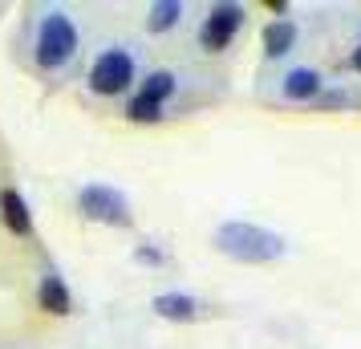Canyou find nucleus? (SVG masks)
<instances>
[{
  "label": "nucleus",
  "mask_w": 361,
  "mask_h": 349,
  "mask_svg": "<svg viewBox=\"0 0 361 349\" xmlns=\"http://www.w3.org/2000/svg\"><path fill=\"white\" fill-rule=\"evenodd\" d=\"M73 53H78V25L73 17L66 13H49V17H41V29H37V66L41 69H61L73 61Z\"/></svg>",
  "instance_id": "nucleus-2"
},
{
  "label": "nucleus",
  "mask_w": 361,
  "mask_h": 349,
  "mask_svg": "<svg viewBox=\"0 0 361 349\" xmlns=\"http://www.w3.org/2000/svg\"><path fill=\"white\" fill-rule=\"evenodd\" d=\"M215 248L224 252V256H231V260H240V264H272V260H280L288 252V244L272 228L228 219V224L215 228Z\"/></svg>",
  "instance_id": "nucleus-1"
},
{
  "label": "nucleus",
  "mask_w": 361,
  "mask_h": 349,
  "mask_svg": "<svg viewBox=\"0 0 361 349\" xmlns=\"http://www.w3.org/2000/svg\"><path fill=\"white\" fill-rule=\"evenodd\" d=\"M244 4H215L212 17L203 20V29H199V41H203V49L207 53H219L231 45V37L244 29Z\"/></svg>",
  "instance_id": "nucleus-5"
},
{
  "label": "nucleus",
  "mask_w": 361,
  "mask_h": 349,
  "mask_svg": "<svg viewBox=\"0 0 361 349\" xmlns=\"http://www.w3.org/2000/svg\"><path fill=\"white\" fill-rule=\"evenodd\" d=\"M78 212L94 224H110V228H130V200L110 183H85L78 195Z\"/></svg>",
  "instance_id": "nucleus-3"
},
{
  "label": "nucleus",
  "mask_w": 361,
  "mask_h": 349,
  "mask_svg": "<svg viewBox=\"0 0 361 349\" xmlns=\"http://www.w3.org/2000/svg\"><path fill=\"white\" fill-rule=\"evenodd\" d=\"M150 309L159 317H166V321H195L203 305L191 293H159V297L150 300Z\"/></svg>",
  "instance_id": "nucleus-9"
},
{
  "label": "nucleus",
  "mask_w": 361,
  "mask_h": 349,
  "mask_svg": "<svg viewBox=\"0 0 361 349\" xmlns=\"http://www.w3.org/2000/svg\"><path fill=\"white\" fill-rule=\"evenodd\" d=\"M126 118H130V122H159V118H163V110H159V106H150V102H142L138 94H134L130 106H126Z\"/></svg>",
  "instance_id": "nucleus-13"
},
{
  "label": "nucleus",
  "mask_w": 361,
  "mask_h": 349,
  "mask_svg": "<svg viewBox=\"0 0 361 349\" xmlns=\"http://www.w3.org/2000/svg\"><path fill=\"white\" fill-rule=\"evenodd\" d=\"M0 219H4V228L13 235H33V212H29V203H25V195L17 187L0 191Z\"/></svg>",
  "instance_id": "nucleus-6"
},
{
  "label": "nucleus",
  "mask_w": 361,
  "mask_h": 349,
  "mask_svg": "<svg viewBox=\"0 0 361 349\" xmlns=\"http://www.w3.org/2000/svg\"><path fill=\"white\" fill-rule=\"evenodd\" d=\"M183 17V4L179 0H159V4H150V17H147V29L150 33H166V29H175Z\"/></svg>",
  "instance_id": "nucleus-12"
},
{
  "label": "nucleus",
  "mask_w": 361,
  "mask_h": 349,
  "mask_svg": "<svg viewBox=\"0 0 361 349\" xmlns=\"http://www.w3.org/2000/svg\"><path fill=\"white\" fill-rule=\"evenodd\" d=\"M134 82V57L126 49H102L90 66V90L102 98H118L126 94Z\"/></svg>",
  "instance_id": "nucleus-4"
},
{
  "label": "nucleus",
  "mask_w": 361,
  "mask_h": 349,
  "mask_svg": "<svg viewBox=\"0 0 361 349\" xmlns=\"http://www.w3.org/2000/svg\"><path fill=\"white\" fill-rule=\"evenodd\" d=\"M321 73L317 69H309V66H300V69H293L288 78H284V98L288 102H312V98H321Z\"/></svg>",
  "instance_id": "nucleus-10"
},
{
  "label": "nucleus",
  "mask_w": 361,
  "mask_h": 349,
  "mask_svg": "<svg viewBox=\"0 0 361 349\" xmlns=\"http://www.w3.org/2000/svg\"><path fill=\"white\" fill-rule=\"evenodd\" d=\"M349 66H353V69H357V73H361V45H357V49H353V57H349Z\"/></svg>",
  "instance_id": "nucleus-15"
},
{
  "label": "nucleus",
  "mask_w": 361,
  "mask_h": 349,
  "mask_svg": "<svg viewBox=\"0 0 361 349\" xmlns=\"http://www.w3.org/2000/svg\"><path fill=\"white\" fill-rule=\"evenodd\" d=\"M260 45H264V53H268L272 61L288 57V53L296 49V25H293L288 17H284V20H268V25H264Z\"/></svg>",
  "instance_id": "nucleus-8"
},
{
  "label": "nucleus",
  "mask_w": 361,
  "mask_h": 349,
  "mask_svg": "<svg viewBox=\"0 0 361 349\" xmlns=\"http://www.w3.org/2000/svg\"><path fill=\"white\" fill-rule=\"evenodd\" d=\"M134 260H138V264H166V252L163 248H154V244H138V248H134Z\"/></svg>",
  "instance_id": "nucleus-14"
},
{
  "label": "nucleus",
  "mask_w": 361,
  "mask_h": 349,
  "mask_svg": "<svg viewBox=\"0 0 361 349\" xmlns=\"http://www.w3.org/2000/svg\"><path fill=\"white\" fill-rule=\"evenodd\" d=\"M37 305L45 309L49 317H69V309H73V297H69V284L57 276V272H49V276H41V284H37Z\"/></svg>",
  "instance_id": "nucleus-7"
},
{
  "label": "nucleus",
  "mask_w": 361,
  "mask_h": 349,
  "mask_svg": "<svg viewBox=\"0 0 361 349\" xmlns=\"http://www.w3.org/2000/svg\"><path fill=\"white\" fill-rule=\"evenodd\" d=\"M175 85H179V82H175V73H171V69H154V73H147V82L138 85V98L163 110L166 98H175Z\"/></svg>",
  "instance_id": "nucleus-11"
}]
</instances>
